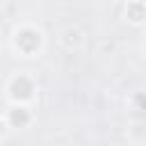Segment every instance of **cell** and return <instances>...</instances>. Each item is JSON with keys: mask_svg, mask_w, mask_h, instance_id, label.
Masks as SVG:
<instances>
[{"mask_svg": "<svg viewBox=\"0 0 146 146\" xmlns=\"http://www.w3.org/2000/svg\"><path fill=\"white\" fill-rule=\"evenodd\" d=\"M121 16L130 27H146V0H125Z\"/></svg>", "mask_w": 146, "mask_h": 146, "instance_id": "cell-4", "label": "cell"}, {"mask_svg": "<svg viewBox=\"0 0 146 146\" xmlns=\"http://www.w3.org/2000/svg\"><path fill=\"white\" fill-rule=\"evenodd\" d=\"M7 46L18 59H39L48 48V34L34 21H18L9 30Z\"/></svg>", "mask_w": 146, "mask_h": 146, "instance_id": "cell-1", "label": "cell"}, {"mask_svg": "<svg viewBox=\"0 0 146 146\" xmlns=\"http://www.w3.org/2000/svg\"><path fill=\"white\" fill-rule=\"evenodd\" d=\"M7 5H9V0H0V11H2V9L7 7Z\"/></svg>", "mask_w": 146, "mask_h": 146, "instance_id": "cell-8", "label": "cell"}, {"mask_svg": "<svg viewBox=\"0 0 146 146\" xmlns=\"http://www.w3.org/2000/svg\"><path fill=\"white\" fill-rule=\"evenodd\" d=\"M9 137H11V128L7 125V121H5V116L0 114V144H2V141H7Z\"/></svg>", "mask_w": 146, "mask_h": 146, "instance_id": "cell-6", "label": "cell"}, {"mask_svg": "<svg viewBox=\"0 0 146 146\" xmlns=\"http://www.w3.org/2000/svg\"><path fill=\"white\" fill-rule=\"evenodd\" d=\"M2 116L11 132H23L36 123V107L32 105H5Z\"/></svg>", "mask_w": 146, "mask_h": 146, "instance_id": "cell-3", "label": "cell"}, {"mask_svg": "<svg viewBox=\"0 0 146 146\" xmlns=\"http://www.w3.org/2000/svg\"><path fill=\"white\" fill-rule=\"evenodd\" d=\"M59 46L68 52H78L84 46V32L78 25H68L59 32Z\"/></svg>", "mask_w": 146, "mask_h": 146, "instance_id": "cell-5", "label": "cell"}, {"mask_svg": "<svg viewBox=\"0 0 146 146\" xmlns=\"http://www.w3.org/2000/svg\"><path fill=\"white\" fill-rule=\"evenodd\" d=\"M141 52H144V57H146V34L141 36Z\"/></svg>", "mask_w": 146, "mask_h": 146, "instance_id": "cell-7", "label": "cell"}, {"mask_svg": "<svg viewBox=\"0 0 146 146\" xmlns=\"http://www.w3.org/2000/svg\"><path fill=\"white\" fill-rule=\"evenodd\" d=\"M41 96V84L39 78L32 71H14L5 80L2 87V98L7 105H32L36 107Z\"/></svg>", "mask_w": 146, "mask_h": 146, "instance_id": "cell-2", "label": "cell"}]
</instances>
